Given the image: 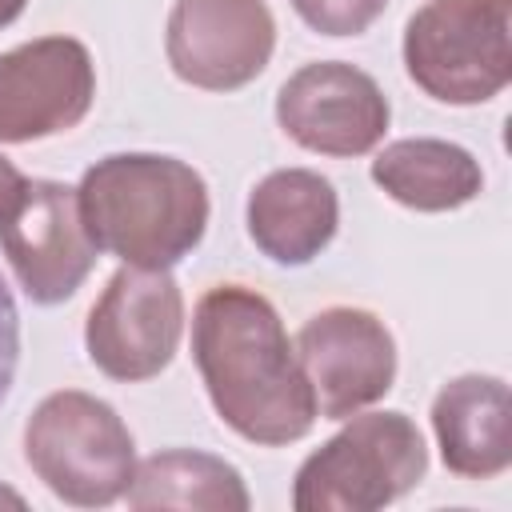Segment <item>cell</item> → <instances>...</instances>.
Returning a JSON list of instances; mask_svg holds the SVG:
<instances>
[{"instance_id": "cell-1", "label": "cell", "mask_w": 512, "mask_h": 512, "mask_svg": "<svg viewBox=\"0 0 512 512\" xmlns=\"http://www.w3.org/2000/svg\"><path fill=\"white\" fill-rule=\"evenodd\" d=\"M192 356L216 416L244 440L280 448L312 432L316 396L276 308L244 284H216L192 316Z\"/></svg>"}, {"instance_id": "cell-2", "label": "cell", "mask_w": 512, "mask_h": 512, "mask_svg": "<svg viewBox=\"0 0 512 512\" xmlns=\"http://www.w3.org/2000/svg\"><path fill=\"white\" fill-rule=\"evenodd\" d=\"M76 196L96 248L136 268H172L208 228V184L176 156H104L84 172Z\"/></svg>"}, {"instance_id": "cell-3", "label": "cell", "mask_w": 512, "mask_h": 512, "mask_svg": "<svg viewBox=\"0 0 512 512\" xmlns=\"http://www.w3.org/2000/svg\"><path fill=\"white\" fill-rule=\"evenodd\" d=\"M24 460L56 500L104 508L128 492L136 444L112 404L80 388H60L28 416Z\"/></svg>"}, {"instance_id": "cell-4", "label": "cell", "mask_w": 512, "mask_h": 512, "mask_svg": "<svg viewBox=\"0 0 512 512\" xmlns=\"http://www.w3.org/2000/svg\"><path fill=\"white\" fill-rule=\"evenodd\" d=\"M428 472L420 428L404 412H364L320 444L296 472V512H376L412 492Z\"/></svg>"}, {"instance_id": "cell-5", "label": "cell", "mask_w": 512, "mask_h": 512, "mask_svg": "<svg viewBox=\"0 0 512 512\" xmlns=\"http://www.w3.org/2000/svg\"><path fill=\"white\" fill-rule=\"evenodd\" d=\"M512 0H428L404 24L408 80L440 104H484L512 80Z\"/></svg>"}, {"instance_id": "cell-6", "label": "cell", "mask_w": 512, "mask_h": 512, "mask_svg": "<svg viewBox=\"0 0 512 512\" xmlns=\"http://www.w3.org/2000/svg\"><path fill=\"white\" fill-rule=\"evenodd\" d=\"M180 336L184 296L168 268H116L84 324L88 360L124 384L160 376L172 364Z\"/></svg>"}, {"instance_id": "cell-7", "label": "cell", "mask_w": 512, "mask_h": 512, "mask_svg": "<svg viewBox=\"0 0 512 512\" xmlns=\"http://www.w3.org/2000/svg\"><path fill=\"white\" fill-rule=\"evenodd\" d=\"M296 360L316 396V412L328 420H348L384 400L396 380V340L368 308L340 304L304 320Z\"/></svg>"}, {"instance_id": "cell-8", "label": "cell", "mask_w": 512, "mask_h": 512, "mask_svg": "<svg viewBox=\"0 0 512 512\" xmlns=\"http://www.w3.org/2000/svg\"><path fill=\"white\" fill-rule=\"evenodd\" d=\"M4 256L36 304H64L80 292L96 264V240L80 216L76 188L60 180H28L16 208L0 224Z\"/></svg>"}, {"instance_id": "cell-9", "label": "cell", "mask_w": 512, "mask_h": 512, "mask_svg": "<svg viewBox=\"0 0 512 512\" xmlns=\"http://www.w3.org/2000/svg\"><path fill=\"white\" fill-rule=\"evenodd\" d=\"M276 48V20L264 0H176L164 52L172 72L204 92L252 84Z\"/></svg>"}, {"instance_id": "cell-10", "label": "cell", "mask_w": 512, "mask_h": 512, "mask_svg": "<svg viewBox=\"0 0 512 512\" xmlns=\"http://www.w3.org/2000/svg\"><path fill=\"white\" fill-rule=\"evenodd\" d=\"M276 120L308 152L364 156L384 140L392 108L368 72L344 60H316L280 84Z\"/></svg>"}, {"instance_id": "cell-11", "label": "cell", "mask_w": 512, "mask_h": 512, "mask_svg": "<svg viewBox=\"0 0 512 512\" xmlns=\"http://www.w3.org/2000/svg\"><path fill=\"white\" fill-rule=\"evenodd\" d=\"M96 96V68L76 36H40L0 52V144L76 128Z\"/></svg>"}, {"instance_id": "cell-12", "label": "cell", "mask_w": 512, "mask_h": 512, "mask_svg": "<svg viewBox=\"0 0 512 512\" xmlns=\"http://www.w3.org/2000/svg\"><path fill=\"white\" fill-rule=\"evenodd\" d=\"M432 432L452 476L492 480L512 464V396L500 376H456L432 400Z\"/></svg>"}, {"instance_id": "cell-13", "label": "cell", "mask_w": 512, "mask_h": 512, "mask_svg": "<svg viewBox=\"0 0 512 512\" xmlns=\"http://www.w3.org/2000/svg\"><path fill=\"white\" fill-rule=\"evenodd\" d=\"M340 224L336 188L312 168L268 172L248 196V236L276 264L316 260Z\"/></svg>"}, {"instance_id": "cell-14", "label": "cell", "mask_w": 512, "mask_h": 512, "mask_svg": "<svg viewBox=\"0 0 512 512\" xmlns=\"http://www.w3.org/2000/svg\"><path fill=\"white\" fill-rule=\"evenodd\" d=\"M372 180L412 212H452L480 196L484 172L476 156L452 140H396L372 160Z\"/></svg>"}, {"instance_id": "cell-15", "label": "cell", "mask_w": 512, "mask_h": 512, "mask_svg": "<svg viewBox=\"0 0 512 512\" xmlns=\"http://www.w3.org/2000/svg\"><path fill=\"white\" fill-rule=\"evenodd\" d=\"M128 504L148 508H200V512H248V488L240 472L212 456L192 448H168L136 464L128 484Z\"/></svg>"}, {"instance_id": "cell-16", "label": "cell", "mask_w": 512, "mask_h": 512, "mask_svg": "<svg viewBox=\"0 0 512 512\" xmlns=\"http://www.w3.org/2000/svg\"><path fill=\"white\" fill-rule=\"evenodd\" d=\"M292 8L320 36H360L380 20L388 0H292Z\"/></svg>"}, {"instance_id": "cell-17", "label": "cell", "mask_w": 512, "mask_h": 512, "mask_svg": "<svg viewBox=\"0 0 512 512\" xmlns=\"http://www.w3.org/2000/svg\"><path fill=\"white\" fill-rule=\"evenodd\" d=\"M16 364H20V312H16V300L0 276V404L12 392Z\"/></svg>"}, {"instance_id": "cell-18", "label": "cell", "mask_w": 512, "mask_h": 512, "mask_svg": "<svg viewBox=\"0 0 512 512\" xmlns=\"http://www.w3.org/2000/svg\"><path fill=\"white\" fill-rule=\"evenodd\" d=\"M24 184H28V176H24L8 156H0V224H4V220H8V212L16 208V200H20Z\"/></svg>"}, {"instance_id": "cell-19", "label": "cell", "mask_w": 512, "mask_h": 512, "mask_svg": "<svg viewBox=\"0 0 512 512\" xmlns=\"http://www.w3.org/2000/svg\"><path fill=\"white\" fill-rule=\"evenodd\" d=\"M24 4H28V0H0V28H8V24L24 12Z\"/></svg>"}, {"instance_id": "cell-20", "label": "cell", "mask_w": 512, "mask_h": 512, "mask_svg": "<svg viewBox=\"0 0 512 512\" xmlns=\"http://www.w3.org/2000/svg\"><path fill=\"white\" fill-rule=\"evenodd\" d=\"M0 500H8V504H16V508H20V504H24V500H20V496H16V492H4V488H0Z\"/></svg>"}]
</instances>
